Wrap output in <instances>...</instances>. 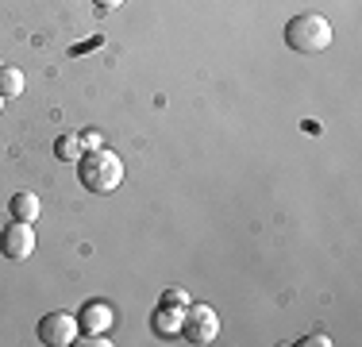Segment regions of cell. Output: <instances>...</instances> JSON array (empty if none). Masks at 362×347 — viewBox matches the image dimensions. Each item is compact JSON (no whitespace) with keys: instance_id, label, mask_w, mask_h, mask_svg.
Segmentation results:
<instances>
[{"instance_id":"11","label":"cell","mask_w":362,"mask_h":347,"mask_svg":"<svg viewBox=\"0 0 362 347\" xmlns=\"http://www.w3.org/2000/svg\"><path fill=\"white\" fill-rule=\"evenodd\" d=\"M162 301H166V305H189V293L185 290H166Z\"/></svg>"},{"instance_id":"6","label":"cell","mask_w":362,"mask_h":347,"mask_svg":"<svg viewBox=\"0 0 362 347\" xmlns=\"http://www.w3.org/2000/svg\"><path fill=\"white\" fill-rule=\"evenodd\" d=\"M77 328H81V332H108L112 328V309L105 305V301H89V305H81Z\"/></svg>"},{"instance_id":"12","label":"cell","mask_w":362,"mask_h":347,"mask_svg":"<svg viewBox=\"0 0 362 347\" xmlns=\"http://www.w3.org/2000/svg\"><path fill=\"white\" fill-rule=\"evenodd\" d=\"M81 147L85 151H97V147H105V139H100L97 132H81Z\"/></svg>"},{"instance_id":"14","label":"cell","mask_w":362,"mask_h":347,"mask_svg":"<svg viewBox=\"0 0 362 347\" xmlns=\"http://www.w3.org/2000/svg\"><path fill=\"white\" fill-rule=\"evenodd\" d=\"M0 112H4V97H0Z\"/></svg>"},{"instance_id":"3","label":"cell","mask_w":362,"mask_h":347,"mask_svg":"<svg viewBox=\"0 0 362 347\" xmlns=\"http://www.w3.org/2000/svg\"><path fill=\"white\" fill-rule=\"evenodd\" d=\"M177 336H185L189 343H212L220 336V317H216V309H209V305H193L189 301L185 305V317H181V332Z\"/></svg>"},{"instance_id":"7","label":"cell","mask_w":362,"mask_h":347,"mask_svg":"<svg viewBox=\"0 0 362 347\" xmlns=\"http://www.w3.org/2000/svg\"><path fill=\"white\" fill-rule=\"evenodd\" d=\"M181 317H185V305H166V301H162V305L158 309H154V320H151V324H154V332H158V336H177L181 332Z\"/></svg>"},{"instance_id":"9","label":"cell","mask_w":362,"mask_h":347,"mask_svg":"<svg viewBox=\"0 0 362 347\" xmlns=\"http://www.w3.org/2000/svg\"><path fill=\"white\" fill-rule=\"evenodd\" d=\"M20 93H23V69L0 66V97H4V101H16Z\"/></svg>"},{"instance_id":"10","label":"cell","mask_w":362,"mask_h":347,"mask_svg":"<svg viewBox=\"0 0 362 347\" xmlns=\"http://www.w3.org/2000/svg\"><path fill=\"white\" fill-rule=\"evenodd\" d=\"M54 154L62 162H74V159H81L85 154V147H81V135H58L54 139Z\"/></svg>"},{"instance_id":"5","label":"cell","mask_w":362,"mask_h":347,"mask_svg":"<svg viewBox=\"0 0 362 347\" xmlns=\"http://www.w3.org/2000/svg\"><path fill=\"white\" fill-rule=\"evenodd\" d=\"M0 251H4L8 258H31V251H35V224H23V220H12L4 232H0Z\"/></svg>"},{"instance_id":"2","label":"cell","mask_w":362,"mask_h":347,"mask_svg":"<svg viewBox=\"0 0 362 347\" xmlns=\"http://www.w3.org/2000/svg\"><path fill=\"white\" fill-rule=\"evenodd\" d=\"M286 42L297 55H320L332 47V23L316 12H300L286 23Z\"/></svg>"},{"instance_id":"13","label":"cell","mask_w":362,"mask_h":347,"mask_svg":"<svg viewBox=\"0 0 362 347\" xmlns=\"http://www.w3.org/2000/svg\"><path fill=\"white\" fill-rule=\"evenodd\" d=\"M93 4H97V8H105V12H108V8H119L124 0H93Z\"/></svg>"},{"instance_id":"1","label":"cell","mask_w":362,"mask_h":347,"mask_svg":"<svg viewBox=\"0 0 362 347\" xmlns=\"http://www.w3.org/2000/svg\"><path fill=\"white\" fill-rule=\"evenodd\" d=\"M77 178L89 193H112V189L124 186V159L112 154L108 147H97V151H85L77 159Z\"/></svg>"},{"instance_id":"8","label":"cell","mask_w":362,"mask_h":347,"mask_svg":"<svg viewBox=\"0 0 362 347\" xmlns=\"http://www.w3.org/2000/svg\"><path fill=\"white\" fill-rule=\"evenodd\" d=\"M8 212H12V220L35 224V220H39V212H42V205H39V197H35V193H16L12 201H8Z\"/></svg>"},{"instance_id":"4","label":"cell","mask_w":362,"mask_h":347,"mask_svg":"<svg viewBox=\"0 0 362 347\" xmlns=\"http://www.w3.org/2000/svg\"><path fill=\"white\" fill-rule=\"evenodd\" d=\"M77 317H70V312H47V317L39 320V340L47 343V347H70L77 340Z\"/></svg>"}]
</instances>
